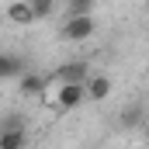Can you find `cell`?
Here are the masks:
<instances>
[{"mask_svg": "<svg viewBox=\"0 0 149 149\" xmlns=\"http://www.w3.org/2000/svg\"><path fill=\"white\" fill-rule=\"evenodd\" d=\"M90 76H94V70H90V63H87V59H70V63L56 66L52 83H87Z\"/></svg>", "mask_w": 149, "mask_h": 149, "instance_id": "obj_1", "label": "cell"}, {"mask_svg": "<svg viewBox=\"0 0 149 149\" xmlns=\"http://www.w3.org/2000/svg\"><path fill=\"white\" fill-rule=\"evenodd\" d=\"M87 101V90H83V83H59L56 87V97H52V104L59 108V111H73Z\"/></svg>", "mask_w": 149, "mask_h": 149, "instance_id": "obj_2", "label": "cell"}, {"mask_svg": "<svg viewBox=\"0 0 149 149\" xmlns=\"http://www.w3.org/2000/svg\"><path fill=\"white\" fill-rule=\"evenodd\" d=\"M94 31H97L94 17H66L63 28H59V35L66 38V42H87Z\"/></svg>", "mask_w": 149, "mask_h": 149, "instance_id": "obj_3", "label": "cell"}, {"mask_svg": "<svg viewBox=\"0 0 149 149\" xmlns=\"http://www.w3.org/2000/svg\"><path fill=\"white\" fill-rule=\"evenodd\" d=\"M111 87H114V83H111V76H108V73H94L87 83H83V90H87V101H90V104L108 101V97H111Z\"/></svg>", "mask_w": 149, "mask_h": 149, "instance_id": "obj_4", "label": "cell"}, {"mask_svg": "<svg viewBox=\"0 0 149 149\" xmlns=\"http://www.w3.org/2000/svg\"><path fill=\"white\" fill-rule=\"evenodd\" d=\"M3 17H7L10 24H21V28L35 24V14H31V0H14V3H7V7H3Z\"/></svg>", "mask_w": 149, "mask_h": 149, "instance_id": "obj_5", "label": "cell"}, {"mask_svg": "<svg viewBox=\"0 0 149 149\" xmlns=\"http://www.w3.org/2000/svg\"><path fill=\"white\" fill-rule=\"evenodd\" d=\"M52 87V76H42V73H24L21 76V94L24 97H45Z\"/></svg>", "mask_w": 149, "mask_h": 149, "instance_id": "obj_6", "label": "cell"}, {"mask_svg": "<svg viewBox=\"0 0 149 149\" xmlns=\"http://www.w3.org/2000/svg\"><path fill=\"white\" fill-rule=\"evenodd\" d=\"M24 76V59L17 52H0V83L3 80H21Z\"/></svg>", "mask_w": 149, "mask_h": 149, "instance_id": "obj_7", "label": "cell"}, {"mask_svg": "<svg viewBox=\"0 0 149 149\" xmlns=\"http://www.w3.org/2000/svg\"><path fill=\"white\" fill-rule=\"evenodd\" d=\"M28 128H0V149H24Z\"/></svg>", "mask_w": 149, "mask_h": 149, "instance_id": "obj_8", "label": "cell"}, {"mask_svg": "<svg viewBox=\"0 0 149 149\" xmlns=\"http://www.w3.org/2000/svg\"><path fill=\"white\" fill-rule=\"evenodd\" d=\"M66 17H94V0H73L66 7Z\"/></svg>", "mask_w": 149, "mask_h": 149, "instance_id": "obj_9", "label": "cell"}, {"mask_svg": "<svg viewBox=\"0 0 149 149\" xmlns=\"http://www.w3.org/2000/svg\"><path fill=\"white\" fill-rule=\"evenodd\" d=\"M31 14H35V21H45L56 14V3L52 0H31Z\"/></svg>", "mask_w": 149, "mask_h": 149, "instance_id": "obj_10", "label": "cell"}, {"mask_svg": "<svg viewBox=\"0 0 149 149\" xmlns=\"http://www.w3.org/2000/svg\"><path fill=\"white\" fill-rule=\"evenodd\" d=\"M118 121H121L125 128H132V125H139V121H142V108H135V104H128V108L121 111V118H118Z\"/></svg>", "mask_w": 149, "mask_h": 149, "instance_id": "obj_11", "label": "cell"}]
</instances>
